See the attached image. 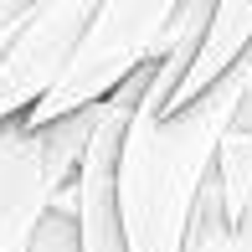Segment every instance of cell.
<instances>
[{
	"mask_svg": "<svg viewBox=\"0 0 252 252\" xmlns=\"http://www.w3.org/2000/svg\"><path fill=\"white\" fill-rule=\"evenodd\" d=\"M98 108L62 119L52 129L5 124L0 129V252H26L36 226L47 221L52 201L77 175Z\"/></svg>",
	"mask_w": 252,
	"mask_h": 252,
	"instance_id": "3",
	"label": "cell"
},
{
	"mask_svg": "<svg viewBox=\"0 0 252 252\" xmlns=\"http://www.w3.org/2000/svg\"><path fill=\"white\" fill-rule=\"evenodd\" d=\"M252 83V52L190 108L150 119L134 108L119 150V226L124 252H190L201 201L216 175V150L232 134Z\"/></svg>",
	"mask_w": 252,
	"mask_h": 252,
	"instance_id": "1",
	"label": "cell"
},
{
	"mask_svg": "<svg viewBox=\"0 0 252 252\" xmlns=\"http://www.w3.org/2000/svg\"><path fill=\"white\" fill-rule=\"evenodd\" d=\"M247 52H252V0H221V5H211V21H206V31H201V47L190 57V67H186V77H180V88H175V98H170L165 113H180L196 98H206Z\"/></svg>",
	"mask_w": 252,
	"mask_h": 252,
	"instance_id": "5",
	"label": "cell"
},
{
	"mask_svg": "<svg viewBox=\"0 0 252 252\" xmlns=\"http://www.w3.org/2000/svg\"><path fill=\"white\" fill-rule=\"evenodd\" d=\"M232 129H247L252 134V83H247V93H242V108H237V124Z\"/></svg>",
	"mask_w": 252,
	"mask_h": 252,
	"instance_id": "8",
	"label": "cell"
},
{
	"mask_svg": "<svg viewBox=\"0 0 252 252\" xmlns=\"http://www.w3.org/2000/svg\"><path fill=\"white\" fill-rule=\"evenodd\" d=\"M26 252H77V226H72V216L67 211H47V221L36 226V237H31V247Z\"/></svg>",
	"mask_w": 252,
	"mask_h": 252,
	"instance_id": "7",
	"label": "cell"
},
{
	"mask_svg": "<svg viewBox=\"0 0 252 252\" xmlns=\"http://www.w3.org/2000/svg\"><path fill=\"white\" fill-rule=\"evenodd\" d=\"M88 16H93L88 0H57V5H26L0 31V129L21 124L47 98Z\"/></svg>",
	"mask_w": 252,
	"mask_h": 252,
	"instance_id": "4",
	"label": "cell"
},
{
	"mask_svg": "<svg viewBox=\"0 0 252 252\" xmlns=\"http://www.w3.org/2000/svg\"><path fill=\"white\" fill-rule=\"evenodd\" d=\"M170 21H175V0H103V5H93L57 83L21 124L52 129L62 119H77V113L108 103L124 83H134L159 57Z\"/></svg>",
	"mask_w": 252,
	"mask_h": 252,
	"instance_id": "2",
	"label": "cell"
},
{
	"mask_svg": "<svg viewBox=\"0 0 252 252\" xmlns=\"http://www.w3.org/2000/svg\"><path fill=\"white\" fill-rule=\"evenodd\" d=\"M190 252H252V206H247V216L237 226H226L221 211H216V186H211L206 201H201V221H196Z\"/></svg>",
	"mask_w": 252,
	"mask_h": 252,
	"instance_id": "6",
	"label": "cell"
},
{
	"mask_svg": "<svg viewBox=\"0 0 252 252\" xmlns=\"http://www.w3.org/2000/svg\"><path fill=\"white\" fill-rule=\"evenodd\" d=\"M21 10H26V5H21V0H0V31H5V26H10V21H16V16H21Z\"/></svg>",
	"mask_w": 252,
	"mask_h": 252,
	"instance_id": "9",
	"label": "cell"
}]
</instances>
